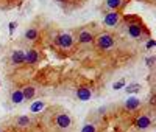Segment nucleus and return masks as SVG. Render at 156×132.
<instances>
[{"label":"nucleus","instance_id":"20","mask_svg":"<svg viewBox=\"0 0 156 132\" xmlns=\"http://www.w3.org/2000/svg\"><path fill=\"white\" fill-rule=\"evenodd\" d=\"M123 86H125V81H123V79H120V81H117L116 84L112 86V89H114V90H119V89H122Z\"/></svg>","mask_w":156,"mask_h":132},{"label":"nucleus","instance_id":"13","mask_svg":"<svg viewBox=\"0 0 156 132\" xmlns=\"http://www.w3.org/2000/svg\"><path fill=\"white\" fill-rule=\"evenodd\" d=\"M106 6L108 8H112V10H117L123 6V0H106Z\"/></svg>","mask_w":156,"mask_h":132},{"label":"nucleus","instance_id":"10","mask_svg":"<svg viewBox=\"0 0 156 132\" xmlns=\"http://www.w3.org/2000/svg\"><path fill=\"white\" fill-rule=\"evenodd\" d=\"M39 59V54L36 50H30L28 53H25V62H28V64H36Z\"/></svg>","mask_w":156,"mask_h":132},{"label":"nucleus","instance_id":"18","mask_svg":"<svg viewBox=\"0 0 156 132\" xmlns=\"http://www.w3.org/2000/svg\"><path fill=\"white\" fill-rule=\"evenodd\" d=\"M17 124L19 126H27V124H30V118L28 117H20V118H17Z\"/></svg>","mask_w":156,"mask_h":132},{"label":"nucleus","instance_id":"2","mask_svg":"<svg viewBox=\"0 0 156 132\" xmlns=\"http://www.w3.org/2000/svg\"><path fill=\"white\" fill-rule=\"evenodd\" d=\"M58 45L61 48H64V50H69V48L73 45V39L69 33H63L58 36Z\"/></svg>","mask_w":156,"mask_h":132},{"label":"nucleus","instance_id":"24","mask_svg":"<svg viewBox=\"0 0 156 132\" xmlns=\"http://www.w3.org/2000/svg\"><path fill=\"white\" fill-rule=\"evenodd\" d=\"M56 2H64V0H56Z\"/></svg>","mask_w":156,"mask_h":132},{"label":"nucleus","instance_id":"12","mask_svg":"<svg viewBox=\"0 0 156 132\" xmlns=\"http://www.w3.org/2000/svg\"><path fill=\"white\" fill-rule=\"evenodd\" d=\"M25 98H24V93H22V90H16V92H13L11 95V101L13 104H20Z\"/></svg>","mask_w":156,"mask_h":132},{"label":"nucleus","instance_id":"21","mask_svg":"<svg viewBox=\"0 0 156 132\" xmlns=\"http://www.w3.org/2000/svg\"><path fill=\"white\" fill-rule=\"evenodd\" d=\"M155 61H156V56H150V58L147 59V65L148 67H153L155 65Z\"/></svg>","mask_w":156,"mask_h":132},{"label":"nucleus","instance_id":"5","mask_svg":"<svg viewBox=\"0 0 156 132\" xmlns=\"http://www.w3.org/2000/svg\"><path fill=\"white\" fill-rule=\"evenodd\" d=\"M77 96H78V100H81V101H87V100H91L92 92L87 87H80L77 90Z\"/></svg>","mask_w":156,"mask_h":132},{"label":"nucleus","instance_id":"11","mask_svg":"<svg viewBox=\"0 0 156 132\" xmlns=\"http://www.w3.org/2000/svg\"><path fill=\"white\" fill-rule=\"evenodd\" d=\"M11 61L14 62V64H24L25 62V53L24 51H14L13 53V56H11Z\"/></svg>","mask_w":156,"mask_h":132},{"label":"nucleus","instance_id":"7","mask_svg":"<svg viewBox=\"0 0 156 132\" xmlns=\"http://www.w3.org/2000/svg\"><path fill=\"white\" fill-rule=\"evenodd\" d=\"M150 124H152V120H150L148 117H145V115L139 117L138 120H136V128H138V129H147Z\"/></svg>","mask_w":156,"mask_h":132},{"label":"nucleus","instance_id":"3","mask_svg":"<svg viewBox=\"0 0 156 132\" xmlns=\"http://www.w3.org/2000/svg\"><path fill=\"white\" fill-rule=\"evenodd\" d=\"M119 20H120V14H119V12H109V14H106L103 23L106 26H114V25L119 23Z\"/></svg>","mask_w":156,"mask_h":132},{"label":"nucleus","instance_id":"6","mask_svg":"<svg viewBox=\"0 0 156 132\" xmlns=\"http://www.w3.org/2000/svg\"><path fill=\"white\" fill-rule=\"evenodd\" d=\"M128 34H130L131 37H139L142 34V26L139 23H130V26H128Z\"/></svg>","mask_w":156,"mask_h":132},{"label":"nucleus","instance_id":"4","mask_svg":"<svg viewBox=\"0 0 156 132\" xmlns=\"http://www.w3.org/2000/svg\"><path fill=\"white\" fill-rule=\"evenodd\" d=\"M70 123H72L70 117H69V115H66V114H61V115H58V117H56V124H58V126H59L61 129L69 128V126H70Z\"/></svg>","mask_w":156,"mask_h":132},{"label":"nucleus","instance_id":"16","mask_svg":"<svg viewBox=\"0 0 156 132\" xmlns=\"http://www.w3.org/2000/svg\"><path fill=\"white\" fill-rule=\"evenodd\" d=\"M139 90H140V86H139V84H131V86H126V87H125V92H126L128 95L136 93V92H139Z\"/></svg>","mask_w":156,"mask_h":132},{"label":"nucleus","instance_id":"15","mask_svg":"<svg viewBox=\"0 0 156 132\" xmlns=\"http://www.w3.org/2000/svg\"><path fill=\"white\" fill-rule=\"evenodd\" d=\"M25 37L28 39V40H36V39H38V30H35V28L27 30V33H25Z\"/></svg>","mask_w":156,"mask_h":132},{"label":"nucleus","instance_id":"19","mask_svg":"<svg viewBox=\"0 0 156 132\" xmlns=\"http://www.w3.org/2000/svg\"><path fill=\"white\" fill-rule=\"evenodd\" d=\"M81 132H95V126H94V124H86V126L81 129Z\"/></svg>","mask_w":156,"mask_h":132},{"label":"nucleus","instance_id":"17","mask_svg":"<svg viewBox=\"0 0 156 132\" xmlns=\"http://www.w3.org/2000/svg\"><path fill=\"white\" fill-rule=\"evenodd\" d=\"M30 109H31V112H39V110L44 109V103H42V101H36V103L31 104Z\"/></svg>","mask_w":156,"mask_h":132},{"label":"nucleus","instance_id":"25","mask_svg":"<svg viewBox=\"0 0 156 132\" xmlns=\"http://www.w3.org/2000/svg\"><path fill=\"white\" fill-rule=\"evenodd\" d=\"M0 132H2V131H0Z\"/></svg>","mask_w":156,"mask_h":132},{"label":"nucleus","instance_id":"22","mask_svg":"<svg viewBox=\"0 0 156 132\" xmlns=\"http://www.w3.org/2000/svg\"><path fill=\"white\" fill-rule=\"evenodd\" d=\"M155 44H156L155 40H153V39H150V40L147 42V48H153V47H155Z\"/></svg>","mask_w":156,"mask_h":132},{"label":"nucleus","instance_id":"8","mask_svg":"<svg viewBox=\"0 0 156 132\" xmlns=\"http://www.w3.org/2000/svg\"><path fill=\"white\" fill-rule=\"evenodd\" d=\"M78 40H80V44H89L94 40V36H92V33L91 31H81L80 33V36H78Z\"/></svg>","mask_w":156,"mask_h":132},{"label":"nucleus","instance_id":"1","mask_svg":"<svg viewBox=\"0 0 156 132\" xmlns=\"http://www.w3.org/2000/svg\"><path fill=\"white\" fill-rule=\"evenodd\" d=\"M114 45V39L111 34H101V36H98L97 39V47L101 48V50H109V48H112Z\"/></svg>","mask_w":156,"mask_h":132},{"label":"nucleus","instance_id":"9","mask_svg":"<svg viewBox=\"0 0 156 132\" xmlns=\"http://www.w3.org/2000/svg\"><path fill=\"white\" fill-rule=\"evenodd\" d=\"M140 106V101L138 98H134V96H131V98H128L126 103H125V107L126 110H136L138 107Z\"/></svg>","mask_w":156,"mask_h":132},{"label":"nucleus","instance_id":"14","mask_svg":"<svg viewBox=\"0 0 156 132\" xmlns=\"http://www.w3.org/2000/svg\"><path fill=\"white\" fill-rule=\"evenodd\" d=\"M22 93H24V98H25V100H31L33 96H35V87H31V86L25 87V89L22 90Z\"/></svg>","mask_w":156,"mask_h":132},{"label":"nucleus","instance_id":"23","mask_svg":"<svg viewBox=\"0 0 156 132\" xmlns=\"http://www.w3.org/2000/svg\"><path fill=\"white\" fill-rule=\"evenodd\" d=\"M14 28H16V23H14V22L10 23V31H14Z\"/></svg>","mask_w":156,"mask_h":132}]
</instances>
